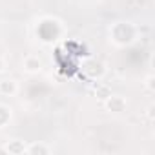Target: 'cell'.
I'll use <instances>...</instances> for the list:
<instances>
[{
    "instance_id": "obj_2",
    "label": "cell",
    "mask_w": 155,
    "mask_h": 155,
    "mask_svg": "<svg viewBox=\"0 0 155 155\" xmlns=\"http://www.w3.org/2000/svg\"><path fill=\"white\" fill-rule=\"evenodd\" d=\"M82 71H84V75L88 77V79H91V81H101L102 77L106 75V66H104L101 60H97V58H88V60H84V64H82Z\"/></svg>"
},
{
    "instance_id": "obj_11",
    "label": "cell",
    "mask_w": 155,
    "mask_h": 155,
    "mask_svg": "<svg viewBox=\"0 0 155 155\" xmlns=\"http://www.w3.org/2000/svg\"><path fill=\"white\" fill-rule=\"evenodd\" d=\"M146 117H148V120H150V122H153V120H155V104H150V106L146 108Z\"/></svg>"
},
{
    "instance_id": "obj_12",
    "label": "cell",
    "mask_w": 155,
    "mask_h": 155,
    "mask_svg": "<svg viewBox=\"0 0 155 155\" xmlns=\"http://www.w3.org/2000/svg\"><path fill=\"white\" fill-rule=\"evenodd\" d=\"M6 71V60L2 58V57H0V75H2Z\"/></svg>"
},
{
    "instance_id": "obj_7",
    "label": "cell",
    "mask_w": 155,
    "mask_h": 155,
    "mask_svg": "<svg viewBox=\"0 0 155 155\" xmlns=\"http://www.w3.org/2000/svg\"><path fill=\"white\" fill-rule=\"evenodd\" d=\"M51 153V148L44 142H29L26 144V155H48Z\"/></svg>"
},
{
    "instance_id": "obj_4",
    "label": "cell",
    "mask_w": 155,
    "mask_h": 155,
    "mask_svg": "<svg viewBox=\"0 0 155 155\" xmlns=\"http://www.w3.org/2000/svg\"><path fill=\"white\" fill-rule=\"evenodd\" d=\"M42 58L38 57V55H28V57H24V60H22V68H24V71L26 73H29V75H35V73H38L40 69H42Z\"/></svg>"
},
{
    "instance_id": "obj_3",
    "label": "cell",
    "mask_w": 155,
    "mask_h": 155,
    "mask_svg": "<svg viewBox=\"0 0 155 155\" xmlns=\"http://www.w3.org/2000/svg\"><path fill=\"white\" fill-rule=\"evenodd\" d=\"M104 106H106V110H108L110 113H113V115H122V113L128 110L126 99H124L122 95H113V93L104 101Z\"/></svg>"
},
{
    "instance_id": "obj_6",
    "label": "cell",
    "mask_w": 155,
    "mask_h": 155,
    "mask_svg": "<svg viewBox=\"0 0 155 155\" xmlns=\"http://www.w3.org/2000/svg\"><path fill=\"white\" fill-rule=\"evenodd\" d=\"M18 91V82L13 79H0V95L13 97Z\"/></svg>"
},
{
    "instance_id": "obj_10",
    "label": "cell",
    "mask_w": 155,
    "mask_h": 155,
    "mask_svg": "<svg viewBox=\"0 0 155 155\" xmlns=\"http://www.w3.org/2000/svg\"><path fill=\"white\" fill-rule=\"evenodd\" d=\"M142 86H144V90H146L148 93H153V91H155V77H153L151 73L146 75V79H144Z\"/></svg>"
},
{
    "instance_id": "obj_5",
    "label": "cell",
    "mask_w": 155,
    "mask_h": 155,
    "mask_svg": "<svg viewBox=\"0 0 155 155\" xmlns=\"http://www.w3.org/2000/svg\"><path fill=\"white\" fill-rule=\"evenodd\" d=\"M2 148H4V153H9V155H22V153H26V142L20 140V139H11Z\"/></svg>"
},
{
    "instance_id": "obj_1",
    "label": "cell",
    "mask_w": 155,
    "mask_h": 155,
    "mask_svg": "<svg viewBox=\"0 0 155 155\" xmlns=\"http://www.w3.org/2000/svg\"><path fill=\"white\" fill-rule=\"evenodd\" d=\"M137 37H139V28L128 20H119L110 26V42L119 48L131 46L137 40Z\"/></svg>"
},
{
    "instance_id": "obj_8",
    "label": "cell",
    "mask_w": 155,
    "mask_h": 155,
    "mask_svg": "<svg viewBox=\"0 0 155 155\" xmlns=\"http://www.w3.org/2000/svg\"><path fill=\"white\" fill-rule=\"evenodd\" d=\"M93 93H95V97L99 99V101H106L110 95H111V88L108 86V84H102V82H97L95 84V88H93Z\"/></svg>"
},
{
    "instance_id": "obj_9",
    "label": "cell",
    "mask_w": 155,
    "mask_h": 155,
    "mask_svg": "<svg viewBox=\"0 0 155 155\" xmlns=\"http://www.w3.org/2000/svg\"><path fill=\"white\" fill-rule=\"evenodd\" d=\"M9 122H11V108L0 104V128H6Z\"/></svg>"
}]
</instances>
